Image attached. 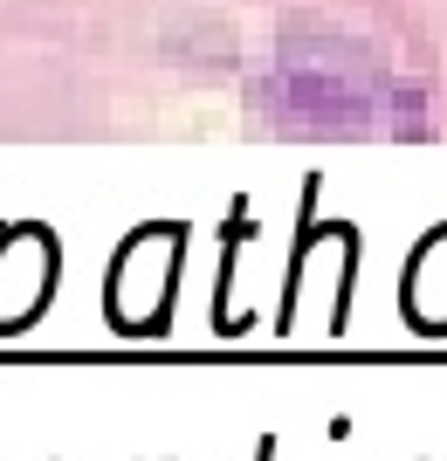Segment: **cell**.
<instances>
[{
    "label": "cell",
    "mask_w": 447,
    "mask_h": 461,
    "mask_svg": "<svg viewBox=\"0 0 447 461\" xmlns=\"http://www.w3.org/2000/svg\"><path fill=\"white\" fill-rule=\"evenodd\" d=\"M255 104L282 131H317V138H358V131H413V90L386 77V62L371 56L344 28H282L269 69L255 83Z\"/></svg>",
    "instance_id": "1"
}]
</instances>
